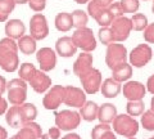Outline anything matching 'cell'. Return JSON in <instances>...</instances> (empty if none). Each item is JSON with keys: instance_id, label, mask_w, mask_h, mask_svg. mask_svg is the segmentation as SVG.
<instances>
[{"instance_id": "obj_1", "label": "cell", "mask_w": 154, "mask_h": 139, "mask_svg": "<svg viewBox=\"0 0 154 139\" xmlns=\"http://www.w3.org/2000/svg\"><path fill=\"white\" fill-rule=\"evenodd\" d=\"M18 46L17 43L11 37H4L0 40V67L5 72H14L18 70Z\"/></svg>"}, {"instance_id": "obj_2", "label": "cell", "mask_w": 154, "mask_h": 139, "mask_svg": "<svg viewBox=\"0 0 154 139\" xmlns=\"http://www.w3.org/2000/svg\"><path fill=\"white\" fill-rule=\"evenodd\" d=\"M113 130L116 134L126 138L135 137L139 131V122L135 120V117L130 115H117L113 120Z\"/></svg>"}, {"instance_id": "obj_3", "label": "cell", "mask_w": 154, "mask_h": 139, "mask_svg": "<svg viewBox=\"0 0 154 139\" xmlns=\"http://www.w3.org/2000/svg\"><path fill=\"white\" fill-rule=\"evenodd\" d=\"M8 100L12 106H21L26 102L27 98V84L22 79H13L7 83Z\"/></svg>"}, {"instance_id": "obj_4", "label": "cell", "mask_w": 154, "mask_h": 139, "mask_svg": "<svg viewBox=\"0 0 154 139\" xmlns=\"http://www.w3.org/2000/svg\"><path fill=\"white\" fill-rule=\"evenodd\" d=\"M55 126H58L63 131H71L79 128L81 122L80 112L72 111V109H63V111L55 112Z\"/></svg>"}, {"instance_id": "obj_5", "label": "cell", "mask_w": 154, "mask_h": 139, "mask_svg": "<svg viewBox=\"0 0 154 139\" xmlns=\"http://www.w3.org/2000/svg\"><path fill=\"white\" fill-rule=\"evenodd\" d=\"M72 39H73L76 46L80 48L82 52L91 53L96 48V39L94 36V32L89 27L76 28V31L72 35Z\"/></svg>"}, {"instance_id": "obj_6", "label": "cell", "mask_w": 154, "mask_h": 139, "mask_svg": "<svg viewBox=\"0 0 154 139\" xmlns=\"http://www.w3.org/2000/svg\"><path fill=\"white\" fill-rule=\"evenodd\" d=\"M81 81V85L84 88V92L86 94H96L100 90V85H102V72L99 70L91 67L86 72L81 74L79 76Z\"/></svg>"}, {"instance_id": "obj_7", "label": "cell", "mask_w": 154, "mask_h": 139, "mask_svg": "<svg viewBox=\"0 0 154 139\" xmlns=\"http://www.w3.org/2000/svg\"><path fill=\"white\" fill-rule=\"evenodd\" d=\"M107 53H105V63L110 70H113L119 63L127 62V49L123 44L119 43H110L107 45Z\"/></svg>"}, {"instance_id": "obj_8", "label": "cell", "mask_w": 154, "mask_h": 139, "mask_svg": "<svg viewBox=\"0 0 154 139\" xmlns=\"http://www.w3.org/2000/svg\"><path fill=\"white\" fill-rule=\"evenodd\" d=\"M153 57V50L150 45L148 44H139L131 50V53L128 55L130 65L136 67V68H141V67L146 66L149 62L152 61Z\"/></svg>"}, {"instance_id": "obj_9", "label": "cell", "mask_w": 154, "mask_h": 139, "mask_svg": "<svg viewBox=\"0 0 154 139\" xmlns=\"http://www.w3.org/2000/svg\"><path fill=\"white\" fill-rule=\"evenodd\" d=\"M66 94V86L54 85L48 89L46 94L42 98V106L49 111H55V109L63 103Z\"/></svg>"}, {"instance_id": "obj_10", "label": "cell", "mask_w": 154, "mask_h": 139, "mask_svg": "<svg viewBox=\"0 0 154 139\" xmlns=\"http://www.w3.org/2000/svg\"><path fill=\"white\" fill-rule=\"evenodd\" d=\"M113 32V37L116 43H122L127 40L130 36V32L132 31V25H131V18H127L125 16L114 18L112 25H110Z\"/></svg>"}, {"instance_id": "obj_11", "label": "cell", "mask_w": 154, "mask_h": 139, "mask_svg": "<svg viewBox=\"0 0 154 139\" xmlns=\"http://www.w3.org/2000/svg\"><path fill=\"white\" fill-rule=\"evenodd\" d=\"M30 35L37 40H42L49 35V26L44 14L35 13L30 20Z\"/></svg>"}, {"instance_id": "obj_12", "label": "cell", "mask_w": 154, "mask_h": 139, "mask_svg": "<svg viewBox=\"0 0 154 139\" xmlns=\"http://www.w3.org/2000/svg\"><path fill=\"white\" fill-rule=\"evenodd\" d=\"M86 102V93L77 86H66V94L63 103L68 107L81 108Z\"/></svg>"}, {"instance_id": "obj_13", "label": "cell", "mask_w": 154, "mask_h": 139, "mask_svg": "<svg viewBox=\"0 0 154 139\" xmlns=\"http://www.w3.org/2000/svg\"><path fill=\"white\" fill-rule=\"evenodd\" d=\"M36 59L40 65V70L48 72L54 70L57 66V52L51 48H41L36 52Z\"/></svg>"}, {"instance_id": "obj_14", "label": "cell", "mask_w": 154, "mask_h": 139, "mask_svg": "<svg viewBox=\"0 0 154 139\" xmlns=\"http://www.w3.org/2000/svg\"><path fill=\"white\" fill-rule=\"evenodd\" d=\"M122 92L127 100H141L145 97L146 86L140 81H127L123 85Z\"/></svg>"}, {"instance_id": "obj_15", "label": "cell", "mask_w": 154, "mask_h": 139, "mask_svg": "<svg viewBox=\"0 0 154 139\" xmlns=\"http://www.w3.org/2000/svg\"><path fill=\"white\" fill-rule=\"evenodd\" d=\"M55 52L63 58H69L76 54L77 46L71 36H62L55 43Z\"/></svg>"}, {"instance_id": "obj_16", "label": "cell", "mask_w": 154, "mask_h": 139, "mask_svg": "<svg viewBox=\"0 0 154 139\" xmlns=\"http://www.w3.org/2000/svg\"><path fill=\"white\" fill-rule=\"evenodd\" d=\"M28 83H30L31 88L35 90L36 93L42 94V93L48 92V89L51 86V79L44 72V71L36 70L35 75L32 76V79L28 81Z\"/></svg>"}, {"instance_id": "obj_17", "label": "cell", "mask_w": 154, "mask_h": 139, "mask_svg": "<svg viewBox=\"0 0 154 139\" xmlns=\"http://www.w3.org/2000/svg\"><path fill=\"white\" fill-rule=\"evenodd\" d=\"M17 139H38L42 137L41 126L35 121L26 122L22 128H19V131L16 134Z\"/></svg>"}, {"instance_id": "obj_18", "label": "cell", "mask_w": 154, "mask_h": 139, "mask_svg": "<svg viewBox=\"0 0 154 139\" xmlns=\"http://www.w3.org/2000/svg\"><path fill=\"white\" fill-rule=\"evenodd\" d=\"M93 62H94L93 54H90L89 52H82L77 57V59L73 63V74L76 76H80L81 74L86 72V71L93 67Z\"/></svg>"}, {"instance_id": "obj_19", "label": "cell", "mask_w": 154, "mask_h": 139, "mask_svg": "<svg viewBox=\"0 0 154 139\" xmlns=\"http://www.w3.org/2000/svg\"><path fill=\"white\" fill-rule=\"evenodd\" d=\"M5 121L9 126L14 129H19L25 125V118L21 111V106H12L5 112Z\"/></svg>"}, {"instance_id": "obj_20", "label": "cell", "mask_w": 154, "mask_h": 139, "mask_svg": "<svg viewBox=\"0 0 154 139\" xmlns=\"http://www.w3.org/2000/svg\"><path fill=\"white\" fill-rule=\"evenodd\" d=\"M100 92H102L103 97H105V98H116L122 92V85H121V83L116 81L113 77H109V79H105L102 83V85H100Z\"/></svg>"}, {"instance_id": "obj_21", "label": "cell", "mask_w": 154, "mask_h": 139, "mask_svg": "<svg viewBox=\"0 0 154 139\" xmlns=\"http://www.w3.org/2000/svg\"><path fill=\"white\" fill-rule=\"evenodd\" d=\"M26 33V26L21 20H11L5 25V35L13 40H18Z\"/></svg>"}, {"instance_id": "obj_22", "label": "cell", "mask_w": 154, "mask_h": 139, "mask_svg": "<svg viewBox=\"0 0 154 139\" xmlns=\"http://www.w3.org/2000/svg\"><path fill=\"white\" fill-rule=\"evenodd\" d=\"M117 116V107L112 103H104L99 106L98 109V120L103 124H110Z\"/></svg>"}, {"instance_id": "obj_23", "label": "cell", "mask_w": 154, "mask_h": 139, "mask_svg": "<svg viewBox=\"0 0 154 139\" xmlns=\"http://www.w3.org/2000/svg\"><path fill=\"white\" fill-rule=\"evenodd\" d=\"M132 76V66L127 63V62H123V63H119L118 66H116L112 70V77L118 81V83H123V81H128V79Z\"/></svg>"}, {"instance_id": "obj_24", "label": "cell", "mask_w": 154, "mask_h": 139, "mask_svg": "<svg viewBox=\"0 0 154 139\" xmlns=\"http://www.w3.org/2000/svg\"><path fill=\"white\" fill-rule=\"evenodd\" d=\"M98 109L99 106L93 100H86L84 106L80 108V116L85 121H94L95 118H98Z\"/></svg>"}, {"instance_id": "obj_25", "label": "cell", "mask_w": 154, "mask_h": 139, "mask_svg": "<svg viewBox=\"0 0 154 139\" xmlns=\"http://www.w3.org/2000/svg\"><path fill=\"white\" fill-rule=\"evenodd\" d=\"M17 46H18V50H21L22 54L30 55L36 52V40L31 35H23L22 37L18 39Z\"/></svg>"}, {"instance_id": "obj_26", "label": "cell", "mask_w": 154, "mask_h": 139, "mask_svg": "<svg viewBox=\"0 0 154 139\" xmlns=\"http://www.w3.org/2000/svg\"><path fill=\"white\" fill-rule=\"evenodd\" d=\"M55 28L60 32H67L73 27V22H72V16L71 13L67 12H60L57 14L55 21H54Z\"/></svg>"}, {"instance_id": "obj_27", "label": "cell", "mask_w": 154, "mask_h": 139, "mask_svg": "<svg viewBox=\"0 0 154 139\" xmlns=\"http://www.w3.org/2000/svg\"><path fill=\"white\" fill-rule=\"evenodd\" d=\"M126 111L132 117L141 116L144 111H145V104H144L143 99L141 100H128L126 104Z\"/></svg>"}, {"instance_id": "obj_28", "label": "cell", "mask_w": 154, "mask_h": 139, "mask_svg": "<svg viewBox=\"0 0 154 139\" xmlns=\"http://www.w3.org/2000/svg\"><path fill=\"white\" fill-rule=\"evenodd\" d=\"M94 20L98 22V25H99V26L107 27V26H110V25H112V22H113V20H114V17L109 13L108 8H102L98 13L95 14Z\"/></svg>"}, {"instance_id": "obj_29", "label": "cell", "mask_w": 154, "mask_h": 139, "mask_svg": "<svg viewBox=\"0 0 154 139\" xmlns=\"http://www.w3.org/2000/svg\"><path fill=\"white\" fill-rule=\"evenodd\" d=\"M72 16V22H73V27L76 28H81V27H86L89 21V16L88 13H85L81 9H76L71 13Z\"/></svg>"}, {"instance_id": "obj_30", "label": "cell", "mask_w": 154, "mask_h": 139, "mask_svg": "<svg viewBox=\"0 0 154 139\" xmlns=\"http://www.w3.org/2000/svg\"><path fill=\"white\" fill-rule=\"evenodd\" d=\"M16 7L14 0H0V22L8 21V17Z\"/></svg>"}, {"instance_id": "obj_31", "label": "cell", "mask_w": 154, "mask_h": 139, "mask_svg": "<svg viewBox=\"0 0 154 139\" xmlns=\"http://www.w3.org/2000/svg\"><path fill=\"white\" fill-rule=\"evenodd\" d=\"M21 111L25 118V124L30 121H35V118L37 117V108L33 103H23L21 104Z\"/></svg>"}, {"instance_id": "obj_32", "label": "cell", "mask_w": 154, "mask_h": 139, "mask_svg": "<svg viewBox=\"0 0 154 139\" xmlns=\"http://www.w3.org/2000/svg\"><path fill=\"white\" fill-rule=\"evenodd\" d=\"M35 72H36V67L33 66L32 63H28V62L21 65V67L18 68V76H19V79L25 80L26 83L32 79V76L35 75Z\"/></svg>"}, {"instance_id": "obj_33", "label": "cell", "mask_w": 154, "mask_h": 139, "mask_svg": "<svg viewBox=\"0 0 154 139\" xmlns=\"http://www.w3.org/2000/svg\"><path fill=\"white\" fill-rule=\"evenodd\" d=\"M131 25H132L134 31H144L148 26V18L145 14L136 13V14H134L131 18Z\"/></svg>"}, {"instance_id": "obj_34", "label": "cell", "mask_w": 154, "mask_h": 139, "mask_svg": "<svg viewBox=\"0 0 154 139\" xmlns=\"http://www.w3.org/2000/svg\"><path fill=\"white\" fill-rule=\"evenodd\" d=\"M141 125L148 131H154V111L148 109L141 115Z\"/></svg>"}, {"instance_id": "obj_35", "label": "cell", "mask_w": 154, "mask_h": 139, "mask_svg": "<svg viewBox=\"0 0 154 139\" xmlns=\"http://www.w3.org/2000/svg\"><path fill=\"white\" fill-rule=\"evenodd\" d=\"M99 35V40L102 41V44L104 45H109L110 43L114 41V37H113V32H112V28L109 26L107 27H102L98 32Z\"/></svg>"}, {"instance_id": "obj_36", "label": "cell", "mask_w": 154, "mask_h": 139, "mask_svg": "<svg viewBox=\"0 0 154 139\" xmlns=\"http://www.w3.org/2000/svg\"><path fill=\"white\" fill-rule=\"evenodd\" d=\"M123 13H136L140 7L139 0H121L119 2Z\"/></svg>"}, {"instance_id": "obj_37", "label": "cell", "mask_w": 154, "mask_h": 139, "mask_svg": "<svg viewBox=\"0 0 154 139\" xmlns=\"http://www.w3.org/2000/svg\"><path fill=\"white\" fill-rule=\"evenodd\" d=\"M108 130H110L109 124H103V122L98 124L91 130V139H100L104 135V133H107Z\"/></svg>"}, {"instance_id": "obj_38", "label": "cell", "mask_w": 154, "mask_h": 139, "mask_svg": "<svg viewBox=\"0 0 154 139\" xmlns=\"http://www.w3.org/2000/svg\"><path fill=\"white\" fill-rule=\"evenodd\" d=\"M144 40H145L146 43H149V44H154V22L153 23H149V25L146 26V28L144 30Z\"/></svg>"}, {"instance_id": "obj_39", "label": "cell", "mask_w": 154, "mask_h": 139, "mask_svg": "<svg viewBox=\"0 0 154 139\" xmlns=\"http://www.w3.org/2000/svg\"><path fill=\"white\" fill-rule=\"evenodd\" d=\"M28 5L33 12H42L46 5V0H28Z\"/></svg>"}, {"instance_id": "obj_40", "label": "cell", "mask_w": 154, "mask_h": 139, "mask_svg": "<svg viewBox=\"0 0 154 139\" xmlns=\"http://www.w3.org/2000/svg\"><path fill=\"white\" fill-rule=\"evenodd\" d=\"M108 11H109V13L112 14V16L114 17V18H117V17H121V16H123V11H122V7H121V4L119 3H116V2H113L108 7Z\"/></svg>"}, {"instance_id": "obj_41", "label": "cell", "mask_w": 154, "mask_h": 139, "mask_svg": "<svg viewBox=\"0 0 154 139\" xmlns=\"http://www.w3.org/2000/svg\"><path fill=\"white\" fill-rule=\"evenodd\" d=\"M100 9H102V8L96 5V4L93 2V0H90V2L88 3V13H89V16H90V17H93V18H94V17H95V14L98 13Z\"/></svg>"}, {"instance_id": "obj_42", "label": "cell", "mask_w": 154, "mask_h": 139, "mask_svg": "<svg viewBox=\"0 0 154 139\" xmlns=\"http://www.w3.org/2000/svg\"><path fill=\"white\" fill-rule=\"evenodd\" d=\"M48 137L50 139H59L60 138V129L58 126H53L48 130Z\"/></svg>"}, {"instance_id": "obj_43", "label": "cell", "mask_w": 154, "mask_h": 139, "mask_svg": "<svg viewBox=\"0 0 154 139\" xmlns=\"http://www.w3.org/2000/svg\"><path fill=\"white\" fill-rule=\"evenodd\" d=\"M93 2L100 8H108L113 2H116V0H93Z\"/></svg>"}, {"instance_id": "obj_44", "label": "cell", "mask_w": 154, "mask_h": 139, "mask_svg": "<svg viewBox=\"0 0 154 139\" xmlns=\"http://www.w3.org/2000/svg\"><path fill=\"white\" fill-rule=\"evenodd\" d=\"M146 90H148L149 93H152L154 95V74L146 81Z\"/></svg>"}, {"instance_id": "obj_45", "label": "cell", "mask_w": 154, "mask_h": 139, "mask_svg": "<svg viewBox=\"0 0 154 139\" xmlns=\"http://www.w3.org/2000/svg\"><path fill=\"white\" fill-rule=\"evenodd\" d=\"M7 109H8V103H7V100L2 97V94H0V116L5 113Z\"/></svg>"}, {"instance_id": "obj_46", "label": "cell", "mask_w": 154, "mask_h": 139, "mask_svg": "<svg viewBox=\"0 0 154 139\" xmlns=\"http://www.w3.org/2000/svg\"><path fill=\"white\" fill-rule=\"evenodd\" d=\"M7 90V80L0 76V94H3Z\"/></svg>"}, {"instance_id": "obj_47", "label": "cell", "mask_w": 154, "mask_h": 139, "mask_svg": "<svg viewBox=\"0 0 154 139\" xmlns=\"http://www.w3.org/2000/svg\"><path fill=\"white\" fill-rule=\"evenodd\" d=\"M100 139H117V137H116V134L112 131V129H110V130H108L107 133H104V135Z\"/></svg>"}, {"instance_id": "obj_48", "label": "cell", "mask_w": 154, "mask_h": 139, "mask_svg": "<svg viewBox=\"0 0 154 139\" xmlns=\"http://www.w3.org/2000/svg\"><path fill=\"white\" fill-rule=\"evenodd\" d=\"M60 139H81V137L79 135V134H76V133H68L67 135L62 137Z\"/></svg>"}, {"instance_id": "obj_49", "label": "cell", "mask_w": 154, "mask_h": 139, "mask_svg": "<svg viewBox=\"0 0 154 139\" xmlns=\"http://www.w3.org/2000/svg\"><path fill=\"white\" fill-rule=\"evenodd\" d=\"M0 139H8V131L3 126H0Z\"/></svg>"}, {"instance_id": "obj_50", "label": "cell", "mask_w": 154, "mask_h": 139, "mask_svg": "<svg viewBox=\"0 0 154 139\" xmlns=\"http://www.w3.org/2000/svg\"><path fill=\"white\" fill-rule=\"evenodd\" d=\"M14 2H16V4H26V3H28V0H14Z\"/></svg>"}, {"instance_id": "obj_51", "label": "cell", "mask_w": 154, "mask_h": 139, "mask_svg": "<svg viewBox=\"0 0 154 139\" xmlns=\"http://www.w3.org/2000/svg\"><path fill=\"white\" fill-rule=\"evenodd\" d=\"M75 2H76L77 4H86V3H89L90 0H75Z\"/></svg>"}, {"instance_id": "obj_52", "label": "cell", "mask_w": 154, "mask_h": 139, "mask_svg": "<svg viewBox=\"0 0 154 139\" xmlns=\"http://www.w3.org/2000/svg\"><path fill=\"white\" fill-rule=\"evenodd\" d=\"M150 109H152V111H154V95H153V98L150 100Z\"/></svg>"}, {"instance_id": "obj_53", "label": "cell", "mask_w": 154, "mask_h": 139, "mask_svg": "<svg viewBox=\"0 0 154 139\" xmlns=\"http://www.w3.org/2000/svg\"><path fill=\"white\" fill-rule=\"evenodd\" d=\"M152 12H153V14H154V0H153V5H152Z\"/></svg>"}, {"instance_id": "obj_54", "label": "cell", "mask_w": 154, "mask_h": 139, "mask_svg": "<svg viewBox=\"0 0 154 139\" xmlns=\"http://www.w3.org/2000/svg\"><path fill=\"white\" fill-rule=\"evenodd\" d=\"M9 139H17V137H16V135H13V137H11Z\"/></svg>"}, {"instance_id": "obj_55", "label": "cell", "mask_w": 154, "mask_h": 139, "mask_svg": "<svg viewBox=\"0 0 154 139\" xmlns=\"http://www.w3.org/2000/svg\"><path fill=\"white\" fill-rule=\"evenodd\" d=\"M127 139H136V138H134V137H131V138H127Z\"/></svg>"}, {"instance_id": "obj_56", "label": "cell", "mask_w": 154, "mask_h": 139, "mask_svg": "<svg viewBox=\"0 0 154 139\" xmlns=\"http://www.w3.org/2000/svg\"><path fill=\"white\" fill-rule=\"evenodd\" d=\"M149 139H154V137H150V138H149Z\"/></svg>"}, {"instance_id": "obj_57", "label": "cell", "mask_w": 154, "mask_h": 139, "mask_svg": "<svg viewBox=\"0 0 154 139\" xmlns=\"http://www.w3.org/2000/svg\"><path fill=\"white\" fill-rule=\"evenodd\" d=\"M144 2H148V0H144Z\"/></svg>"}]
</instances>
